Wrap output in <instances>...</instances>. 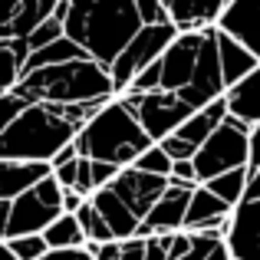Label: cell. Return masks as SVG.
Instances as JSON below:
<instances>
[{"label": "cell", "instance_id": "1", "mask_svg": "<svg viewBox=\"0 0 260 260\" xmlns=\"http://www.w3.org/2000/svg\"><path fill=\"white\" fill-rule=\"evenodd\" d=\"M139 30L142 20L132 0H73L63 23V37L106 70L119 59V53Z\"/></svg>", "mask_w": 260, "mask_h": 260}, {"label": "cell", "instance_id": "2", "mask_svg": "<svg viewBox=\"0 0 260 260\" xmlns=\"http://www.w3.org/2000/svg\"><path fill=\"white\" fill-rule=\"evenodd\" d=\"M13 92L23 95L30 106L33 102H46V106H86V102L115 99L109 70L92 63L89 56L63 63V66H50V70L23 73Z\"/></svg>", "mask_w": 260, "mask_h": 260}, {"label": "cell", "instance_id": "3", "mask_svg": "<svg viewBox=\"0 0 260 260\" xmlns=\"http://www.w3.org/2000/svg\"><path fill=\"white\" fill-rule=\"evenodd\" d=\"M79 158L109 161L115 168H132L145 148H152V139L142 132L135 115L122 99H112L86 122L73 139Z\"/></svg>", "mask_w": 260, "mask_h": 260}, {"label": "cell", "instance_id": "4", "mask_svg": "<svg viewBox=\"0 0 260 260\" xmlns=\"http://www.w3.org/2000/svg\"><path fill=\"white\" fill-rule=\"evenodd\" d=\"M76 139V128L56 112V106L33 102L17 122L0 132V161H37L50 165L53 155Z\"/></svg>", "mask_w": 260, "mask_h": 260}, {"label": "cell", "instance_id": "5", "mask_svg": "<svg viewBox=\"0 0 260 260\" xmlns=\"http://www.w3.org/2000/svg\"><path fill=\"white\" fill-rule=\"evenodd\" d=\"M247 161H250V128L228 115L221 122V128H214V135L194 152L191 165H194L198 184H204L217 175L247 168Z\"/></svg>", "mask_w": 260, "mask_h": 260}, {"label": "cell", "instance_id": "6", "mask_svg": "<svg viewBox=\"0 0 260 260\" xmlns=\"http://www.w3.org/2000/svg\"><path fill=\"white\" fill-rule=\"evenodd\" d=\"M63 214V188L56 184L53 172L37 181L30 191L10 201V221H7V241L10 237L43 234L56 217Z\"/></svg>", "mask_w": 260, "mask_h": 260}, {"label": "cell", "instance_id": "7", "mask_svg": "<svg viewBox=\"0 0 260 260\" xmlns=\"http://www.w3.org/2000/svg\"><path fill=\"white\" fill-rule=\"evenodd\" d=\"M175 37H178V30H175L172 23L142 26V30L128 40L125 50L119 53V59L109 66V79H112L115 95L125 92V89L132 86V79L139 76L142 70H148L152 63H158V59L165 56V50L175 43Z\"/></svg>", "mask_w": 260, "mask_h": 260}, {"label": "cell", "instance_id": "8", "mask_svg": "<svg viewBox=\"0 0 260 260\" xmlns=\"http://www.w3.org/2000/svg\"><path fill=\"white\" fill-rule=\"evenodd\" d=\"M115 99H122L128 106V112L135 115V122L142 125V132L152 139V145H158V142H165L168 135H175L178 128L194 115L175 92H161V89L158 92H148V95L125 92V95H115Z\"/></svg>", "mask_w": 260, "mask_h": 260}, {"label": "cell", "instance_id": "9", "mask_svg": "<svg viewBox=\"0 0 260 260\" xmlns=\"http://www.w3.org/2000/svg\"><path fill=\"white\" fill-rule=\"evenodd\" d=\"M224 92H228V89H224L221 63H217V30L211 26V30H204V43H201V53H198V66H194V73H191V83L175 95L191 112H198V109L224 99Z\"/></svg>", "mask_w": 260, "mask_h": 260}, {"label": "cell", "instance_id": "10", "mask_svg": "<svg viewBox=\"0 0 260 260\" xmlns=\"http://www.w3.org/2000/svg\"><path fill=\"white\" fill-rule=\"evenodd\" d=\"M109 188L115 191V198H119L139 221H145V214L158 204V198L165 194L168 178H155V175H145V172H135V168H122V172L112 178Z\"/></svg>", "mask_w": 260, "mask_h": 260}, {"label": "cell", "instance_id": "11", "mask_svg": "<svg viewBox=\"0 0 260 260\" xmlns=\"http://www.w3.org/2000/svg\"><path fill=\"white\" fill-rule=\"evenodd\" d=\"M204 43V30L198 33H178L175 43L165 50V56L158 59L161 66V92H181L191 83V73L198 66V53Z\"/></svg>", "mask_w": 260, "mask_h": 260}, {"label": "cell", "instance_id": "12", "mask_svg": "<svg viewBox=\"0 0 260 260\" xmlns=\"http://www.w3.org/2000/svg\"><path fill=\"white\" fill-rule=\"evenodd\" d=\"M191 191L188 184H175L168 181L165 194L158 198V204H155L152 211L145 214V221L139 224V231H135V237H155V234H178V231L184 228V214H188V201H191Z\"/></svg>", "mask_w": 260, "mask_h": 260}, {"label": "cell", "instance_id": "13", "mask_svg": "<svg viewBox=\"0 0 260 260\" xmlns=\"http://www.w3.org/2000/svg\"><path fill=\"white\" fill-rule=\"evenodd\" d=\"M224 247L231 260H260V201H241L231 211Z\"/></svg>", "mask_w": 260, "mask_h": 260}, {"label": "cell", "instance_id": "14", "mask_svg": "<svg viewBox=\"0 0 260 260\" xmlns=\"http://www.w3.org/2000/svg\"><path fill=\"white\" fill-rule=\"evenodd\" d=\"M217 30L260 63V0H231L217 20Z\"/></svg>", "mask_w": 260, "mask_h": 260}, {"label": "cell", "instance_id": "15", "mask_svg": "<svg viewBox=\"0 0 260 260\" xmlns=\"http://www.w3.org/2000/svg\"><path fill=\"white\" fill-rule=\"evenodd\" d=\"M168 13V23L178 33H198V30H211L217 26L224 7L231 0H161Z\"/></svg>", "mask_w": 260, "mask_h": 260}, {"label": "cell", "instance_id": "16", "mask_svg": "<svg viewBox=\"0 0 260 260\" xmlns=\"http://www.w3.org/2000/svg\"><path fill=\"white\" fill-rule=\"evenodd\" d=\"M89 204H92V208L99 211V217L106 221V228H109V234H112V241H128V237H135V231H139L142 221L119 201V198H115V191L109 188V184L95 191V194L89 198Z\"/></svg>", "mask_w": 260, "mask_h": 260}, {"label": "cell", "instance_id": "17", "mask_svg": "<svg viewBox=\"0 0 260 260\" xmlns=\"http://www.w3.org/2000/svg\"><path fill=\"white\" fill-rule=\"evenodd\" d=\"M224 106H228V115L244 125H257L260 122V63L250 76H244L237 86H231L224 92Z\"/></svg>", "mask_w": 260, "mask_h": 260}, {"label": "cell", "instance_id": "18", "mask_svg": "<svg viewBox=\"0 0 260 260\" xmlns=\"http://www.w3.org/2000/svg\"><path fill=\"white\" fill-rule=\"evenodd\" d=\"M46 175H50V165H37V161H0V201L20 198L37 181H43Z\"/></svg>", "mask_w": 260, "mask_h": 260}, {"label": "cell", "instance_id": "19", "mask_svg": "<svg viewBox=\"0 0 260 260\" xmlns=\"http://www.w3.org/2000/svg\"><path fill=\"white\" fill-rule=\"evenodd\" d=\"M224 119H228V106H224V99H217V102H211V106L198 109V112L175 132V139H181L184 145H191L198 152V148L214 135V128H221Z\"/></svg>", "mask_w": 260, "mask_h": 260}, {"label": "cell", "instance_id": "20", "mask_svg": "<svg viewBox=\"0 0 260 260\" xmlns=\"http://www.w3.org/2000/svg\"><path fill=\"white\" fill-rule=\"evenodd\" d=\"M217 30V26H214ZM217 63H221V79H224V89L237 86L244 76H250V73L257 70V59L250 56L247 50H244L241 43H234L231 37H224L221 30H217Z\"/></svg>", "mask_w": 260, "mask_h": 260}, {"label": "cell", "instance_id": "21", "mask_svg": "<svg viewBox=\"0 0 260 260\" xmlns=\"http://www.w3.org/2000/svg\"><path fill=\"white\" fill-rule=\"evenodd\" d=\"M30 56L26 40H0V95L13 92L23 76V63Z\"/></svg>", "mask_w": 260, "mask_h": 260}, {"label": "cell", "instance_id": "22", "mask_svg": "<svg viewBox=\"0 0 260 260\" xmlns=\"http://www.w3.org/2000/svg\"><path fill=\"white\" fill-rule=\"evenodd\" d=\"M83 56H86V53L79 50L73 40L59 37L56 43H50V46H43V50L30 53V56H26V63H23V73H37V70H50V66H63V63H73V59H83Z\"/></svg>", "mask_w": 260, "mask_h": 260}, {"label": "cell", "instance_id": "23", "mask_svg": "<svg viewBox=\"0 0 260 260\" xmlns=\"http://www.w3.org/2000/svg\"><path fill=\"white\" fill-rule=\"evenodd\" d=\"M56 4L59 0H20V10H17L13 26H10V40H26L43 20L53 17Z\"/></svg>", "mask_w": 260, "mask_h": 260}, {"label": "cell", "instance_id": "24", "mask_svg": "<svg viewBox=\"0 0 260 260\" xmlns=\"http://www.w3.org/2000/svg\"><path fill=\"white\" fill-rule=\"evenodd\" d=\"M40 237L46 241L50 250H79V247H86V237H83V228H79L76 214H59Z\"/></svg>", "mask_w": 260, "mask_h": 260}, {"label": "cell", "instance_id": "25", "mask_svg": "<svg viewBox=\"0 0 260 260\" xmlns=\"http://www.w3.org/2000/svg\"><path fill=\"white\" fill-rule=\"evenodd\" d=\"M204 188H208L211 194L217 198V201H224L231 211H234L237 204L244 201V188H247V168H237V172L217 175V178H211V181H204Z\"/></svg>", "mask_w": 260, "mask_h": 260}, {"label": "cell", "instance_id": "26", "mask_svg": "<svg viewBox=\"0 0 260 260\" xmlns=\"http://www.w3.org/2000/svg\"><path fill=\"white\" fill-rule=\"evenodd\" d=\"M76 221H79V228H83L86 244H109V241H112V234H109L106 221L99 217V211H95L89 201H86L83 208L76 211Z\"/></svg>", "mask_w": 260, "mask_h": 260}, {"label": "cell", "instance_id": "27", "mask_svg": "<svg viewBox=\"0 0 260 260\" xmlns=\"http://www.w3.org/2000/svg\"><path fill=\"white\" fill-rule=\"evenodd\" d=\"M132 168L135 172H145V175H155V178H168L172 175V158H168L158 145H152V148H145V152L135 158Z\"/></svg>", "mask_w": 260, "mask_h": 260}, {"label": "cell", "instance_id": "28", "mask_svg": "<svg viewBox=\"0 0 260 260\" xmlns=\"http://www.w3.org/2000/svg\"><path fill=\"white\" fill-rule=\"evenodd\" d=\"M7 247L13 250V257L17 260H43V254L50 247H46V241L40 234H30V237H10L7 241Z\"/></svg>", "mask_w": 260, "mask_h": 260}, {"label": "cell", "instance_id": "29", "mask_svg": "<svg viewBox=\"0 0 260 260\" xmlns=\"http://www.w3.org/2000/svg\"><path fill=\"white\" fill-rule=\"evenodd\" d=\"M63 37V23H56V20H43V23L37 26V30L26 37V50L30 53H37V50H43V46H50V43H56V40Z\"/></svg>", "mask_w": 260, "mask_h": 260}, {"label": "cell", "instance_id": "30", "mask_svg": "<svg viewBox=\"0 0 260 260\" xmlns=\"http://www.w3.org/2000/svg\"><path fill=\"white\" fill-rule=\"evenodd\" d=\"M132 4H135V13H139L142 26L168 23V13H165V4H161V0H132Z\"/></svg>", "mask_w": 260, "mask_h": 260}, {"label": "cell", "instance_id": "31", "mask_svg": "<svg viewBox=\"0 0 260 260\" xmlns=\"http://www.w3.org/2000/svg\"><path fill=\"white\" fill-rule=\"evenodd\" d=\"M30 106V102L23 99V95H17V92H7V95H0V132H4L10 122H17L20 115H23V109Z\"/></svg>", "mask_w": 260, "mask_h": 260}, {"label": "cell", "instance_id": "32", "mask_svg": "<svg viewBox=\"0 0 260 260\" xmlns=\"http://www.w3.org/2000/svg\"><path fill=\"white\" fill-rule=\"evenodd\" d=\"M168 247H172V234L145 237V260H168Z\"/></svg>", "mask_w": 260, "mask_h": 260}, {"label": "cell", "instance_id": "33", "mask_svg": "<svg viewBox=\"0 0 260 260\" xmlns=\"http://www.w3.org/2000/svg\"><path fill=\"white\" fill-rule=\"evenodd\" d=\"M89 172H92V188H106V184H112V178L122 172V168L109 165V161H89Z\"/></svg>", "mask_w": 260, "mask_h": 260}, {"label": "cell", "instance_id": "34", "mask_svg": "<svg viewBox=\"0 0 260 260\" xmlns=\"http://www.w3.org/2000/svg\"><path fill=\"white\" fill-rule=\"evenodd\" d=\"M168 181H175V184H188V188H198L194 165H191V161H172V175H168Z\"/></svg>", "mask_w": 260, "mask_h": 260}, {"label": "cell", "instance_id": "35", "mask_svg": "<svg viewBox=\"0 0 260 260\" xmlns=\"http://www.w3.org/2000/svg\"><path fill=\"white\" fill-rule=\"evenodd\" d=\"M17 10H20V0H0V40H10V26Z\"/></svg>", "mask_w": 260, "mask_h": 260}, {"label": "cell", "instance_id": "36", "mask_svg": "<svg viewBox=\"0 0 260 260\" xmlns=\"http://www.w3.org/2000/svg\"><path fill=\"white\" fill-rule=\"evenodd\" d=\"M76 172H79V158L76 161H66V165H59V168H53V178H56V184L63 191H73V188H76Z\"/></svg>", "mask_w": 260, "mask_h": 260}, {"label": "cell", "instance_id": "37", "mask_svg": "<svg viewBox=\"0 0 260 260\" xmlns=\"http://www.w3.org/2000/svg\"><path fill=\"white\" fill-rule=\"evenodd\" d=\"M119 260H145V241L142 237L119 241Z\"/></svg>", "mask_w": 260, "mask_h": 260}, {"label": "cell", "instance_id": "38", "mask_svg": "<svg viewBox=\"0 0 260 260\" xmlns=\"http://www.w3.org/2000/svg\"><path fill=\"white\" fill-rule=\"evenodd\" d=\"M191 250V234L188 231H178L172 234V247H168V260H181L184 254Z\"/></svg>", "mask_w": 260, "mask_h": 260}, {"label": "cell", "instance_id": "39", "mask_svg": "<svg viewBox=\"0 0 260 260\" xmlns=\"http://www.w3.org/2000/svg\"><path fill=\"white\" fill-rule=\"evenodd\" d=\"M247 172L250 175L260 172V122L250 125V161H247Z\"/></svg>", "mask_w": 260, "mask_h": 260}, {"label": "cell", "instance_id": "40", "mask_svg": "<svg viewBox=\"0 0 260 260\" xmlns=\"http://www.w3.org/2000/svg\"><path fill=\"white\" fill-rule=\"evenodd\" d=\"M43 260H92L86 254V247H79V250H46Z\"/></svg>", "mask_w": 260, "mask_h": 260}, {"label": "cell", "instance_id": "41", "mask_svg": "<svg viewBox=\"0 0 260 260\" xmlns=\"http://www.w3.org/2000/svg\"><path fill=\"white\" fill-rule=\"evenodd\" d=\"M83 204H86L83 194H76V191H63V214H76Z\"/></svg>", "mask_w": 260, "mask_h": 260}, {"label": "cell", "instance_id": "42", "mask_svg": "<svg viewBox=\"0 0 260 260\" xmlns=\"http://www.w3.org/2000/svg\"><path fill=\"white\" fill-rule=\"evenodd\" d=\"M76 158H79V155H76V148H73V142H70L66 148H59V152L53 155V161H50V172H53V168H59V165H66V161H76Z\"/></svg>", "mask_w": 260, "mask_h": 260}, {"label": "cell", "instance_id": "43", "mask_svg": "<svg viewBox=\"0 0 260 260\" xmlns=\"http://www.w3.org/2000/svg\"><path fill=\"white\" fill-rule=\"evenodd\" d=\"M244 201H260V172H247V188H244Z\"/></svg>", "mask_w": 260, "mask_h": 260}, {"label": "cell", "instance_id": "44", "mask_svg": "<svg viewBox=\"0 0 260 260\" xmlns=\"http://www.w3.org/2000/svg\"><path fill=\"white\" fill-rule=\"evenodd\" d=\"M7 221H10V201H0V241H7Z\"/></svg>", "mask_w": 260, "mask_h": 260}, {"label": "cell", "instance_id": "45", "mask_svg": "<svg viewBox=\"0 0 260 260\" xmlns=\"http://www.w3.org/2000/svg\"><path fill=\"white\" fill-rule=\"evenodd\" d=\"M70 4H73V0H59V4H56V10H53V20H56V23H66V17H70Z\"/></svg>", "mask_w": 260, "mask_h": 260}, {"label": "cell", "instance_id": "46", "mask_svg": "<svg viewBox=\"0 0 260 260\" xmlns=\"http://www.w3.org/2000/svg\"><path fill=\"white\" fill-rule=\"evenodd\" d=\"M208 260H231L228 247H224V241H221V244H217V247H214V250H211V254H208Z\"/></svg>", "mask_w": 260, "mask_h": 260}, {"label": "cell", "instance_id": "47", "mask_svg": "<svg viewBox=\"0 0 260 260\" xmlns=\"http://www.w3.org/2000/svg\"><path fill=\"white\" fill-rule=\"evenodd\" d=\"M0 260H17V257H13V250L7 247V241H0Z\"/></svg>", "mask_w": 260, "mask_h": 260}]
</instances>
